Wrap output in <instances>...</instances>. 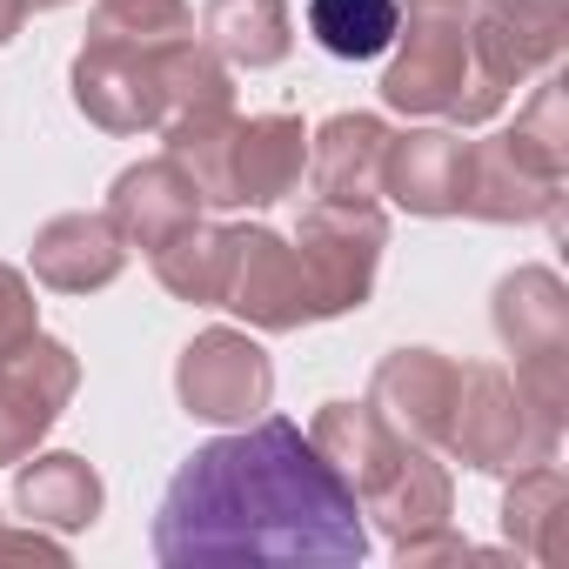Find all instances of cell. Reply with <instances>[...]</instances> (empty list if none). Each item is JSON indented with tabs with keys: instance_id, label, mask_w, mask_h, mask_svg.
<instances>
[{
	"instance_id": "cell-1",
	"label": "cell",
	"mask_w": 569,
	"mask_h": 569,
	"mask_svg": "<svg viewBox=\"0 0 569 569\" xmlns=\"http://www.w3.org/2000/svg\"><path fill=\"white\" fill-rule=\"evenodd\" d=\"M148 549L161 569H356L369 556V516L302 422L254 416L168 476Z\"/></svg>"
},
{
	"instance_id": "cell-2",
	"label": "cell",
	"mask_w": 569,
	"mask_h": 569,
	"mask_svg": "<svg viewBox=\"0 0 569 569\" xmlns=\"http://www.w3.org/2000/svg\"><path fill=\"white\" fill-rule=\"evenodd\" d=\"M309 442L336 462V476L356 489L362 516L389 542L422 536V529L456 516V482H449L442 449H422V442L396 436L369 402H322L316 422H309Z\"/></svg>"
},
{
	"instance_id": "cell-3",
	"label": "cell",
	"mask_w": 569,
	"mask_h": 569,
	"mask_svg": "<svg viewBox=\"0 0 569 569\" xmlns=\"http://www.w3.org/2000/svg\"><path fill=\"white\" fill-rule=\"evenodd\" d=\"M562 188H569V94L562 74H536L529 108L516 128L469 141V194L462 214L516 228V221H549L562 234Z\"/></svg>"
},
{
	"instance_id": "cell-4",
	"label": "cell",
	"mask_w": 569,
	"mask_h": 569,
	"mask_svg": "<svg viewBox=\"0 0 569 569\" xmlns=\"http://www.w3.org/2000/svg\"><path fill=\"white\" fill-rule=\"evenodd\" d=\"M396 61L382 68V108L396 114H449L456 128H482L502 114V88L476 74L469 14L476 0H396Z\"/></svg>"
},
{
	"instance_id": "cell-5",
	"label": "cell",
	"mask_w": 569,
	"mask_h": 569,
	"mask_svg": "<svg viewBox=\"0 0 569 569\" xmlns=\"http://www.w3.org/2000/svg\"><path fill=\"white\" fill-rule=\"evenodd\" d=\"M556 449H562V416L536 409L502 362H462L456 422H449L442 456L469 462L476 476H516V469L556 462Z\"/></svg>"
},
{
	"instance_id": "cell-6",
	"label": "cell",
	"mask_w": 569,
	"mask_h": 569,
	"mask_svg": "<svg viewBox=\"0 0 569 569\" xmlns=\"http://www.w3.org/2000/svg\"><path fill=\"white\" fill-rule=\"evenodd\" d=\"M389 248V214L382 201H309L296 221V261L309 281V309L316 322L356 316L376 296V268Z\"/></svg>"
},
{
	"instance_id": "cell-7",
	"label": "cell",
	"mask_w": 569,
	"mask_h": 569,
	"mask_svg": "<svg viewBox=\"0 0 569 569\" xmlns=\"http://www.w3.org/2000/svg\"><path fill=\"white\" fill-rule=\"evenodd\" d=\"M174 396L194 422L241 429L274 402V362L248 329H201L174 356Z\"/></svg>"
},
{
	"instance_id": "cell-8",
	"label": "cell",
	"mask_w": 569,
	"mask_h": 569,
	"mask_svg": "<svg viewBox=\"0 0 569 569\" xmlns=\"http://www.w3.org/2000/svg\"><path fill=\"white\" fill-rule=\"evenodd\" d=\"M221 309H234L254 336L309 329L316 309H309V281H302L296 241L261 228V221H234V254H228V281H221Z\"/></svg>"
},
{
	"instance_id": "cell-9",
	"label": "cell",
	"mask_w": 569,
	"mask_h": 569,
	"mask_svg": "<svg viewBox=\"0 0 569 569\" xmlns=\"http://www.w3.org/2000/svg\"><path fill=\"white\" fill-rule=\"evenodd\" d=\"M81 389V356L61 336H28L14 356H0V469H14L48 442Z\"/></svg>"
},
{
	"instance_id": "cell-10",
	"label": "cell",
	"mask_w": 569,
	"mask_h": 569,
	"mask_svg": "<svg viewBox=\"0 0 569 569\" xmlns=\"http://www.w3.org/2000/svg\"><path fill=\"white\" fill-rule=\"evenodd\" d=\"M68 94L101 134H154L161 128V61L141 41L88 34L68 68Z\"/></svg>"
},
{
	"instance_id": "cell-11",
	"label": "cell",
	"mask_w": 569,
	"mask_h": 569,
	"mask_svg": "<svg viewBox=\"0 0 569 569\" xmlns=\"http://www.w3.org/2000/svg\"><path fill=\"white\" fill-rule=\"evenodd\" d=\"M569 48V0H476L469 54L489 88H522L549 74Z\"/></svg>"
},
{
	"instance_id": "cell-12",
	"label": "cell",
	"mask_w": 569,
	"mask_h": 569,
	"mask_svg": "<svg viewBox=\"0 0 569 569\" xmlns=\"http://www.w3.org/2000/svg\"><path fill=\"white\" fill-rule=\"evenodd\" d=\"M456 389H462V362L442 349H389L369 376V409L422 442V449H449V422H456Z\"/></svg>"
},
{
	"instance_id": "cell-13",
	"label": "cell",
	"mask_w": 569,
	"mask_h": 569,
	"mask_svg": "<svg viewBox=\"0 0 569 569\" xmlns=\"http://www.w3.org/2000/svg\"><path fill=\"white\" fill-rule=\"evenodd\" d=\"M382 194L402 214H422V221L462 214V194H469V141L456 128H409V134H396L389 141V161H382Z\"/></svg>"
},
{
	"instance_id": "cell-14",
	"label": "cell",
	"mask_w": 569,
	"mask_h": 569,
	"mask_svg": "<svg viewBox=\"0 0 569 569\" xmlns=\"http://www.w3.org/2000/svg\"><path fill=\"white\" fill-rule=\"evenodd\" d=\"M309 174L302 114H241L228 141V208H274Z\"/></svg>"
},
{
	"instance_id": "cell-15",
	"label": "cell",
	"mask_w": 569,
	"mask_h": 569,
	"mask_svg": "<svg viewBox=\"0 0 569 569\" xmlns=\"http://www.w3.org/2000/svg\"><path fill=\"white\" fill-rule=\"evenodd\" d=\"M489 322L516 362H569V289L556 268L542 261L509 268L489 296Z\"/></svg>"
},
{
	"instance_id": "cell-16",
	"label": "cell",
	"mask_w": 569,
	"mask_h": 569,
	"mask_svg": "<svg viewBox=\"0 0 569 569\" xmlns=\"http://www.w3.org/2000/svg\"><path fill=\"white\" fill-rule=\"evenodd\" d=\"M201 188L181 174V161H168V154H154V161H134V168H121L114 174V188H108V221H114V234L128 241V248H141V254H154L161 241H174L188 221H201Z\"/></svg>"
},
{
	"instance_id": "cell-17",
	"label": "cell",
	"mask_w": 569,
	"mask_h": 569,
	"mask_svg": "<svg viewBox=\"0 0 569 569\" xmlns=\"http://www.w3.org/2000/svg\"><path fill=\"white\" fill-rule=\"evenodd\" d=\"M28 268H34L41 289H54V296H94V289H108V281H121L128 241L114 234L108 214L74 208V214H54V221L34 228Z\"/></svg>"
},
{
	"instance_id": "cell-18",
	"label": "cell",
	"mask_w": 569,
	"mask_h": 569,
	"mask_svg": "<svg viewBox=\"0 0 569 569\" xmlns=\"http://www.w3.org/2000/svg\"><path fill=\"white\" fill-rule=\"evenodd\" d=\"M396 128L382 114L342 108L309 134V181L322 201H382V161Z\"/></svg>"
},
{
	"instance_id": "cell-19",
	"label": "cell",
	"mask_w": 569,
	"mask_h": 569,
	"mask_svg": "<svg viewBox=\"0 0 569 569\" xmlns=\"http://www.w3.org/2000/svg\"><path fill=\"white\" fill-rule=\"evenodd\" d=\"M14 509L34 522V529H54V536H74V529H94L101 509H108V482L88 456L74 449H48V456H21L14 462Z\"/></svg>"
},
{
	"instance_id": "cell-20",
	"label": "cell",
	"mask_w": 569,
	"mask_h": 569,
	"mask_svg": "<svg viewBox=\"0 0 569 569\" xmlns=\"http://www.w3.org/2000/svg\"><path fill=\"white\" fill-rule=\"evenodd\" d=\"M194 28L228 68H281L296 54L289 0H208Z\"/></svg>"
},
{
	"instance_id": "cell-21",
	"label": "cell",
	"mask_w": 569,
	"mask_h": 569,
	"mask_svg": "<svg viewBox=\"0 0 569 569\" xmlns=\"http://www.w3.org/2000/svg\"><path fill=\"white\" fill-rule=\"evenodd\" d=\"M228 254H234V221H188L174 241H161L148 261H154V281L188 302V309H221V281H228Z\"/></svg>"
},
{
	"instance_id": "cell-22",
	"label": "cell",
	"mask_w": 569,
	"mask_h": 569,
	"mask_svg": "<svg viewBox=\"0 0 569 569\" xmlns=\"http://www.w3.org/2000/svg\"><path fill=\"white\" fill-rule=\"evenodd\" d=\"M502 536L522 562H549L556 556V522L569 509V476L556 462H536V469H516L502 476Z\"/></svg>"
},
{
	"instance_id": "cell-23",
	"label": "cell",
	"mask_w": 569,
	"mask_h": 569,
	"mask_svg": "<svg viewBox=\"0 0 569 569\" xmlns=\"http://www.w3.org/2000/svg\"><path fill=\"white\" fill-rule=\"evenodd\" d=\"M396 0H309V34L336 61H376L396 41Z\"/></svg>"
},
{
	"instance_id": "cell-24",
	"label": "cell",
	"mask_w": 569,
	"mask_h": 569,
	"mask_svg": "<svg viewBox=\"0 0 569 569\" xmlns=\"http://www.w3.org/2000/svg\"><path fill=\"white\" fill-rule=\"evenodd\" d=\"M88 34L161 48V41L194 34V8H188V0H94V8H88Z\"/></svg>"
},
{
	"instance_id": "cell-25",
	"label": "cell",
	"mask_w": 569,
	"mask_h": 569,
	"mask_svg": "<svg viewBox=\"0 0 569 569\" xmlns=\"http://www.w3.org/2000/svg\"><path fill=\"white\" fill-rule=\"evenodd\" d=\"M28 336H41V302H34V281L0 261V356H14Z\"/></svg>"
},
{
	"instance_id": "cell-26",
	"label": "cell",
	"mask_w": 569,
	"mask_h": 569,
	"mask_svg": "<svg viewBox=\"0 0 569 569\" xmlns=\"http://www.w3.org/2000/svg\"><path fill=\"white\" fill-rule=\"evenodd\" d=\"M469 556H482L462 529H449V522H436V529H422V536H402L396 542V562L402 569H429V562H469Z\"/></svg>"
},
{
	"instance_id": "cell-27",
	"label": "cell",
	"mask_w": 569,
	"mask_h": 569,
	"mask_svg": "<svg viewBox=\"0 0 569 569\" xmlns=\"http://www.w3.org/2000/svg\"><path fill=\"white\" fill-rule=\"evenodd\" d=\"M28 14H34L28 0H0V48H8V41H14V34L28 28Z\"/></svg>"
},
{
	"instance_id": "cell-28",
	"label": "cell",
	"mask_w": 569,
	"mask_h": 569,
	"mask_svg": "<svg viewBox=\"0 0 569 569\" xmlns=\"http://www.w3.org/2000/svg\"><path fill=\"white\" fill-rule=\"evenodd\" d=\"M28 8H34V14H48V8H68V0H28Z\"/></svg>"
},
{
	"instance_id": "cell-29",
	"label": "cell",
	"mask_w": 569,
	"mask_h": 569,
	"mask_svg": "<svg viewBox=\"0 0 569 569\" xmlns=\"http://www.w3.org/2000/svg\"><path fill=\"white\" fill-rule=\"evenodd\" d=\"M0 522H8V516H0Z\"/></svg>"
}]
</instances>
